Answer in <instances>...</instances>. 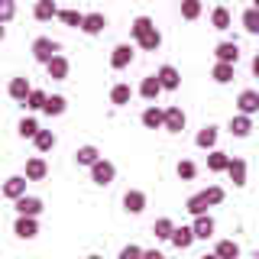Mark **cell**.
I'll return each instance as SVG.
<instances>
[{
	"mask_svg": "<svg viewBox=\"0 0 259 259\" xmlns=\"http://www.w3.org/2000/svg\"><path fill=\"white\" fill-rule=\"evenodd\" d=\"M227 165H230V156H227L224 149H210L207 152V172H227Z\"/></svg>",
	"mask_w": 259,
	"mask_h": 259,
	"instance_id": "26",
	"label": "cell"
},
{
	"mask_svg": "<svg viewBox=\"0 0 259 259\" xmlns=\"http://www.w3.org/2000/svg\"><path fill=\"white\" fill-rule=\"evenodd\" d=\"M204 198H207V204H210V207H217V204H224L227 191L221 188V185H207V188H204Z\"/></svg>",
	"mask_w": 259,
	"mask_h": 259,
	"instance_id": "42",
	"label": "cell"
},
{
	"mask_svg": "<svg viewBox=\"0 0 259 259\" xmlns=\"http://www.w3.org/2000/svg\"><path fill=\"white\" fill-rule=\"evenodd\" d=\"M240 23H243V29L249 32V36H259V10H243V16H240Z\"/></svg>",
	"mask_w": 259,
	"mask_h": 259,
	"instance_id": "37",
	"label": "cell"
},
{
	"mask_svg": "<svg viewBox=\"0 0 259 259\" xmlns=\"http://www.w3.org/2000/svg\"><path fill=\"white\" fill-rule=\"evenodd\" d=\"M46 91H39V88H32V94L26 97V104H23V107H26V110H42L46 107Z\"/></svg>",
	"mask_w": 259,
	"mask_h": 259,
	"instance_id": "41",
	"label": "cell"
},
{
	"mask_svg": "<svg viewBox=\"0 0 259 259\" xmlns=\"http://www.w3.org/2000/svg\"><path fill=\"white\" fill-rule=\"evenodd\" d=\"M59 42H55V39H49V36H39V39H32V46H29V52H32V59H36L39 65H49L55 59V55H59Z\"/></svg>",
	"mask_w": 259,
	"mask_h": 259,
	"instance_id": "1",
	"label": "cell"
},
{
	"mask_svg": "<svg viewBox=\"0 0 259 259\" xmlns=\"http://www.w3.org/2000/svg\"><path fill=\"white\" fill-rule=\"evenodd\" d=\"M227 130H230V136H237V140H246V136L253 133V117H246V113H233L230 123H227Z\"/></svg>",
	"mask_w": 259,
	"mask_h": 259,
	"instance_id": "11",
	"label": "cell"
},
{
	"mask_svg": "<svg viewBox=\"0 0 259 259\" xmlns=\"http://www.w3.org/2000/svg\"><path fill=\"white\" fill-rule=\"evenodd\" d=\"M136 46H140L143 52H159V46H162V32H159L156 26H152V29L146 32V36H143V39H140Z\"/></svg>",
	"mask_w": 259,
	"mask_h": 259,
	"instance_id": "36",
	"label": "cell"
},
{
	"mask_svg": "<svg viewBox=\"0 0 259 259\" xmlns=\"http://www.w3.org/2000/svg\"><path fill=\"white\" fill-rule=\"evenodd\" d=\"M130 97H133V88L123 84V81H117V84L110 88V104H113V107H126Z\"/></svg>",
	"mask_w": 259,
	"mask_h": 259,
	"instance_id": "25",
	"label": "cell"
},
{
	"mask_svg": "<svg viewBox=\"0 0 259 259\" xmlns=\"http://www.w3.org/2000/svg\"><path fill=\"white\" fill-rule=\"evenodd\" d=\"M217 136H221V130H217L214 123H207V126H201L198 130V136H194V146L198 149H217Z\"/></svg>",
	"mask_w": 259,
	"mask_h": 259,
	"instance_id": "15",
	"label": "cell"
},
{
	"mask_svg": "<svg viewBox=\"0 0 259 259\" xmlns=\"http://www.w3.org/2000/svg\"><path fill=\"white\" fill-rule=\"evenodd\" d=\"M113 178H117V165H113L110 159L101 156V159L91 165V182L101 185V188H107V185H113Z\"/></svg>",
	"mask_w": 259,
	"mask_h": 259,
	"instance_id": "2",
	"label": "cell"
},
{
	"mask_svg": "<svg viewBox=\"0 0 259 259\" xmlns=\"http://www.w3.org/2000/svg\"><path fill=\"white\" fill-rule=\"evenodd\" d=\"M88 259H104V256H97V253H91V256H88Z\"/></svg>",
	"mask_w": 259,
	"mask_h": 259,
	"instance_id": "49",
	"label": "cell"
},
{
	"mask_svg": "<svg viewBox=\"0 0 259 259\" xmlns=\"http://www.w3.org/2000/svg\"><path fill=\"white\" fill-rule=\"evenodd\" d=\"M32 143H36V149H39V152H52L59 140H55V133H52V130H39V133L32 136Z\"/></svg>",
	"mask_w": 259,
	"mask_h": 259,
	"instance_id": "34",
	"label": "cell"
},
{
	"mask_svg": "<svg viewBox=\"0 0 259 259\" xmlns=\"http://www.w3.org/2000/svg\"><path fill=\"white\" fill-rule=\"evenodd\" d=\"M233 68H237V65L214 62V68H210V78H214L217 84H230V81H233Z\"/></svg>",
	"mask_w": 259,
	"mask_h": 259,
	"instance_id": "31",
	"label": "cell"
},
{
	"mask_svg": "<svg viewBox=\"0 0 259 259\" xmlns=\"http://www.w3.org/2000/svg\"><path fill=\"white\" fill-rule=\"evenodd\" d=\"M29 178V182H42V178L49 175V162L42 159V156H32V159H26V172H23Z\"/></svg>",
	"mask_w": 259,
	"mask_h": 259,
	"instance_id": "20",
	"label": "cell"
},
{
	"mask_svg": "<svg viewBox=\"0 0 259 259\" xmlns=\"http://www.w3.org/2000/svg\"><path fill=\"white\" fill-rule=\"evenodd\" d=\"M59 10H62V7L55 4V0H36V4H32V16H36L39 23L59 20Z\"/></svg>",
	"mask_w": 259,
	"mask_h": 259,
	"instance_id": "12",
	"label": "cell"
},
{
	"mask_svg": "<svg viewBox=\"0 0 259 259\" xmlns=\"http://www.w3.org/2000/svg\"><path fill=\"white\" fill-rule=\"evenodd\" d=\"M227 175H230V182L237 185V188H243V185H246V159H240V156H230Z\"/></svg>",
	"mask_w": 259,
	"mask_h": 259,
	"instance_id": "21",
	"label": "cell"
},
{
	"mask_svg": "<svg viewBox=\"0 0 259 259\" xmlns=\"http://www.w3.org/2000/svg\"><path fill=\"white\" fill-rule=\"evenodd\" d=\"M204 13V4L201 0H182V20H198V16Z\"/></svg>",
	"mask_w": 259,
	"mask_h": 259,
	"instance_id": "38",
	"label": "cell"
},
{
	"mask_svg": "<svg viewBox=\"0 0 259 259\" xmlns=\"http://www.w3.org/2000/svg\"><path fill=\"white\" fill-rule=\"evenodd\" d=\"M152 26H156V23H152V16H146V13H143V16H136V20L130 23V36H133V42H140V39H143Z\"/></svg>",
	"mask_w": 259,
	"mask_h": 259,
	"instance_id": "27",
	"label": "cell"
},
{
	"mask_svg": "<svg viewBox=\"0 0 259 259\" xmlns=\"http://www.w3.org/2000/svg\"><path fill=\"white\" fill-rule=\"evenodd\" d=\"M65 110H68V101H65L62 94H49V97H46V107H42V113H49V117H62Z\"/></svg>",
	"mask_w": 259,
	"mask_h": 259,
	"instance_id": "29",
	"label": "cell"
},
{
	"mask_svg": "<svg viewBox=\"0 0 259 259\" xmlns=\"http://www.w3.org/2000/svg\"><path fill=\"white\" fill-rule=\"evenodd\" d=\"M214 253L221 256V259H240V243L237 240H217Z\"/></svg>",
	"mask_w": 259,
	"mask_h": 259,
	"instance_id": "33",
	"label": "cell"
},
{
	"mask_svg": "<svg viewBox=\"0 0 259 259\" xmlns=\"http://www.w3.org/2000/svg\"><path fill=\"white\" fill-rule=\"evenodd\" d=\"M133 59H136L133 42H117V46H113V52H110V68L113 71H123V68L133 65Z\"/></svg>",
	"mask_w": 259,
	"mask_h": 259,
	"instance_id": "3",
	"label": "cell"
},
{
	"mask_svg": "<svg viewBox=\"0 0 259 259\" xmlns=\"http://www.w3.org/2000/svg\"><path fill=\"white\" fill-rule=\"evenodd\" d=\"M13 16H16V0H0V23L7 26Z\"/></svg>",
	"mask_w": 259,
	"mask_h": 259,
	"instance_id": "43",
	"label": "cell"
},
{
	"mask_svg": "<svg viewBox=\"0 0 259 259\" xmlns=\"http://www.w3.org/2000/svg\"><path fill=\"white\" fill-rule=\"evenodd\" d=\"M194 240H198V237H194V227H175V233H172L168 243H172L175 249H188Z\"/></svg>",
	"mask_w": 259,
	"mask_h": 259,
	"instance_id": "24",
	"label": "cell"
},
{
	"mask_svg": "<svg viewBox=\"0 0 259 259\" xmlns=\"http://www.w3.org/2000/svg\"><path fill=\"white\" fill-rule=\"evenodd\" d=\"M156 78H159L162 91H178V84H182V71H178L175 65H159Z\"/></svg>",
	"mask_w": 259,
	"mask_h": 259,
	"instance_id": "5",
	"label": "cell"
},
{
	"mask_svg": "<svg viewBox=\"0 0 259 259\" xmlns=\"http://www.w3.org/2000/svg\"><path fill=\"white\" fill-rule=\"evenodd\" d=\"M249 68H253V75H256V78H259V52H256V55H253V62H249Z\"/></svg>",
	"mask_w": 259,
	"mask_h": 259,
	"instance_id": "46",
	"label": "cell"
},
{
	"mask_svg": "<svg viewBox=\"0 0 259 259\" xmlns=\"http://www.w3.org/2000/svg\"><path fill=\"white\" fill-rule=\"evenodd\" d=\"M117 259H143V249L136 246V243H126L123 249H120V256Z\"/></svg>",
	"mask_w": 259,
	"mask_h": 259,
	"instance_id": "44",
	"label": "cell"
},
{
	"mask_svg": "<svg viewBox=\"0 0 259 259\" xmlns=\"http://www.w3.org/2000/svg\"><path fill=\"white\" fill-rule=\"evenodd\" d=\"M16 133H20L23 140H32V136L39 133V123H36V120H32V117H23L20 123H16Z\"/></svg>",
	"mask_w": 259,
	"mask_h": 259,
	"instance_id": "39",
	"label": "cell"
},
{
	"mask_svg": "<svg viewBox=\"0 0 259 259\" xmlns=\"http://www.w3.org/2000/svg\"><path fill=\"white\" fill-rule=\"evenodd\" d=\"M237 113H246V117L259 113V91L256 88H246V91L237 94Z\"/></svg>",
	"mask_w": 259,
	"mask_h": 259,
	"instance_id": "4",
	"label": "cell"
},
{
	"mask_svg": "<svg viewBox=\"0 0 259 259\" xmlns=\"http://www.w3.org/2000/svg\"><path fill=\"white\" fill-rule=\"evenodd\" d=\"M26 185H29L26 175H10L4 182V188H0V194H4L7 201H16V198H23V194H26Z\"/></svg>",
	"mask_w": 259,
	"mask_h": 259,
	"instance_id": "7",
	"label": "cell"
},
{
	"mask_svg": "<svg viewBox=\"0 0 259 259\" xmlns=\"http://www.w3.org/2000/svg\"><path fill=\"white\" fill-rule=\"evenodd\" d=\"M175 172H178V178H182V182H191V178L198 175V165H194L191 159H182V162L175 165Z\"/></svg>",
	"mask_w": 259,
	"mask_h": 259,
	"instance_id": "40",
	"label": "cell"
},
{
	"mask_svg": "<svg viewBox=\"0 0 259 259\" xmlns=\"http://www.w3.org/2000/svg\"><path fill=\"white\" fill-rule=\"evenodd\" d=\"M253 10H259V0H253Z\"/></svg>",
	"mask_w": 259,
	"mask_h": 259,
	"instance_id": "50",
	"label": "cell"
},
{
	"mask_svg": "<svg viewBox=\"0 0 259 259\" xmlns=\"http://www.w3.org/2000/svg\"><path fill=\"white\" fill-rule=\"evenodd\" d=\"M97 159H101V149H97V146H91V143H88V146H78V149H75V162H78V165H84V168H91Z\"/></svg>",
	"mask_w": 259,
	"mask_h": 259,
	"instance_id": "23",
	"label": "cell"
},
{
	"mask_svg": "<svg viewBox=\"0 0 259 259\" xmlns=\"http://www.w3.org/2000/svg\"><path fill=\"white\" fill-rule=\"evenodd\" d=\"M143 259H165L159 249H143Z\"/></svg>",
	"mask_w": 259,
	"mask_h": 259,
	"instance_id": "45",
	"label": "cell"
},
{
	"mask_svg": "<svg viewBox=\"0 0 259 259\" xmlns=\"http://www.w3.org/2000/svg\"><path fill=\"white\" fill-rule=\"evenodd\" d=\"M4 39H7V26H4V23H0V42H4Z\"/></svg>",
	"mask_w": 259,
	"mask_h": 259,
	"instance_id": "47",
	"label": "cell"
},
{
	"mask_svg": "<svg viewBox=\"0 0 259 259\" xmlns=\"http://www.w3.org/2000/svg\"><path fill=\"white\" fill-rule=\"evenodd\" d=\"M59 20L65 23V26H71V29H81V23H84V13L75 10V7H65V10H59Z\"/></svg>",
	"mask_w": 259,
	"mask_h": 259,
	"instance_id": "35",
	"label": "cell"
},
{
	"mask_svg": "<svg viewBox=\"0 0 259 259\" xmlns=\"http://www.w3.org/2000/svg\"><path fill=\"white\" fill-rule=\"evenodd\" d=\"M68 71H71V62L65 59V55H55V59L46 65V75L52 78V81H65V78H68Z\"/></svg>",
	"mask_w": 259,
	"mask_h": 259,
	"instance_id": "18",
	"label": "cell"
},
{
	"mask_svg": "<svg viewBox=\"0 0 259 259\" xmlns=\"http://www.w3.org/2000/svg\"><path fill=\"white\" fill-rule=\"evenodd\" d=\"M104 29H107V16L104 13H84V23H81L84 36H101Z\"/></svg>",
	"mask_w": 259,
	"mask_h": 259,
	"instance_id": "16",
	"label": "cell"
},
{
	"mask_svg": "<svg viewBox=\"0 0 259 259\" xmlns=\"http://www.w3.org/2000/svg\"><path fill=\"white\" fill-rule=\"evenodd\" d=\"M172 233H175V221H172V217H159V221L152 224V237H156V240H172Z\"/></svg>",
	"mask_w": 259,
	"mask_h": 259,
	"instance_id": "32",
	"label": "cell"
},
{
	"mask_svg": "<svg viewBox=\"0 0 259 259\" xmlns=\"http://www.w3.org/2000/svg\"><path fill=\"white\" fill-rule=\"evenodd\" d=\"M146 204H149V198H146V191H140V188H130L123 194V210L126 214H143Z\"/></svg>",
	"mask_w": 259,
	"mask_h": 259,
	"instance_id": "10",
	"label": "cell"
},
{
	"mask_svg": "<svg viewBox=\"0 0 259 259\" xmlns=\"http://www.w3.org/2000/svg\"><path fill=\"white\" fill-rule=\"evenodd\" d=\"M201 259H221V256H217V253H204V256H201Z\"/></svg>",
	"mask_w": 259,
	"mask_h": 259,
	"instance_id": "48",
	"label": "cell"
},
{
	"mask_svg": "<svg viewBox=\"0 0 259 259\" xmlns=\"http://www.w3.org/2000/svg\"><path fill=\"white\" fill-rule=\"evenodd\" d=\"M194 237H198V240H210V237H214V230H217V224H214V217H210V214H201V217H194Z\"/></svg>",
	"mask_w": 259,
	"mask_h": 259,
	"instance_id": "22",
	"label": "cell"
},
{
	"mask_svg": "<svg viewBox=\"0 0 259 259\" xmlns=\"http://www.w3.org/2000/svg\"><path fill=\"white\" fill-rule=\"evenodd\" d=\"M140 120H143L146 130H162V126H165V107H156V104H149V107L140 113Z\"/></svg>",
	"mask_w": 259,
	"mask_h": 259,
	"instance_id": "13",
	"label": "cell"
},
{
	"mask_svg": "<svg viewBox=\"0 0 259 259\" xmlns=\"http://www.w3.org/2000/svg\"><path fill=\"white\" fill-rule=\"evenodd\" d=\"M16 204V214H23V217H39L42 214V198H36V194H23V198H16L13 201Z\"/></svg>",
	"mask_w": 259,
	"mask_h": 259,
	"instance_id": "8",
	"label": "cell"
},
{
	"mask_svg": "<svg viewBox=\"0 0 259 259\" xmlns=\"http://www.w3.org/2000/svg\"><path fill=\"white\" fill-rule=\"evenodd\" d=\"M13 233L20 240H36L39 237V221L36 217H23V214H16V221H13Z\"/></svg>",
	"mask_w": 259,
	"mask_h": 259,
	"instance_id": "6",
	"label": "cell"
},
{
	"mask_svg": "<svg viewBox=\"0 0 259 259\" xmlns=\"http://www.w3.org/2000/svg\"><path fill=\"white\" fill-rule=\"evenodd\" d=\"M185 123H188V117H185V110L178 107V104L165 107V126H162V130H168V133H182Z\"/></svg>",
	"mask_w": 259,
	"mask_h": 259,
	"instance_id": "14",
	"label": "cell"
},
{
	"mask_svg": "<svg viewBox=\"0 0 259 259\" xmlns=\"http://www.w3.org/2000/svg\"><path fill=\"white\" fill-rule=\"evenodd\" d=\"M256 259H259V249H256Z\"/></svg>",
	"mask_w": 259,
	"mask_h": 259,
	"instance_id": "51",
	"label": "cell"
},
{
	"mask_svg": "<svg viewBox=\"0 0 259 259\" xmlns=\"http://www.w3.org/2000/svg\"><path fill=\"white\" fill-rule=\"evenodd\" d=\"M7 94H10L13 101L26 104V97L32 94V84H29V78H26V75H16V78H10V84H7Z\"/></svg>",
	"mask_w": 259,
	"mask_h": 259,
	"instance_id": "9",
	"label": "cell"
},
{
	"mask_svg": "<svg viewBox=\"0 0 259 259\" xmlns=\"http://www.w3.org/2000/svg\"><path fill=\"white\" fill-rule=\"evenodd\" d=\"M159 94H162L159 78H156V75H146V78L140 81V97H143V101H149V104H156Z\"/></svg>",
	"mask_w": 259,
	"mask_h": 259,
	"instance_id": "19",
	"label": "cell"
},
{
	"mask_svg": "<svg viewBox=\"0 0 259 259\" xmlns=\"http://www.w3.org/2000/svg\"><path fill=\"white\" fill-rule=\"evenodd\" d=\"M207 198H204V191H198V194H191L188 201H185V210H188L191 217H201V214H207Z\"/></svg>",
	"mask_w": 259,
	"mask_h": 259,
	"instance_id": "30",
	"label": "cell"
},
{
	"mask_svg": "<svg viewBox=\"0 0 259 259\" xmlns=\"http://www.w3.org/2000/svg\"><path fill=\"white\" fill-rule=\"evenodd\" d=\"M214 59L217 62H227V65H237L240 62V46L237 42H217V49H214Z\"/></svg>",
	"mask_w": 259,
	"mask_h": 259,
	"instance_id": "17",
	"label": "cell"
},
{
	"mask_svg": "<svg viewBox=\"0 0 259 259\" xmlns=\"http://www.w3.org/2000/svg\"><path fill=\"white\" fill-rule=\"evenodd\" d=\"M210 26L214 29H230L233 26V16H230V10H227V7H214V10H210Z\"/></svg>",
	"mask_w": 259,
	"mask_h": 259,
	"instance_id": "28",
	"label": "cell"
}]
</instances>
